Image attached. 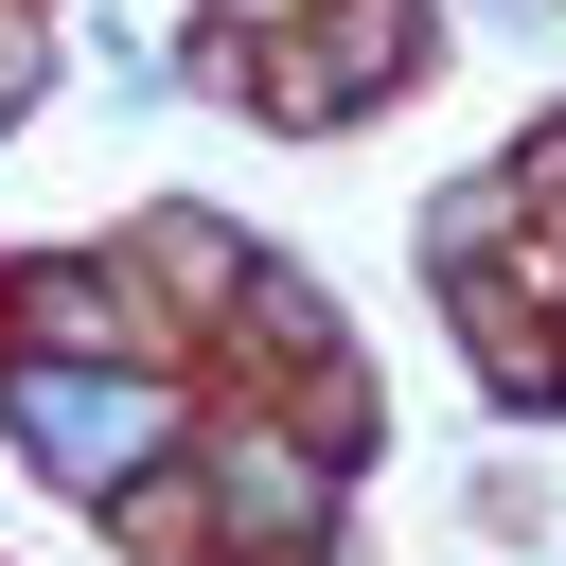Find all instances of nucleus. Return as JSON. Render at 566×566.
Returning <instances> with one entry per match:
<instances>
[{
    "instance_id": "nucleus-1",
    "label": "nucleus",
    "mask_w": 566,
    "mask_h": 566,
    "mask_svg": "<svg viewBox=\"0 0 566 566\" xmlns=\"http://www.w3.org/2000/svg\"><path fill=\"white\" fill-rule=\"evenodd\" d=\"M0 407H18V442H35L71 495H124V460H142V442H177V407H159L142 371H35V354H18V389H0Z\"/></svg>"
}]
</instances>
